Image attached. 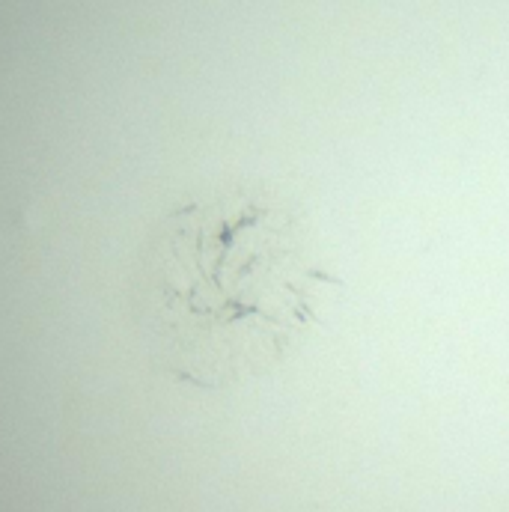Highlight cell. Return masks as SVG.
<instances>
[{
	"mask_svg": "<svg viewBox=\"0 0 509 512\" xmlns=\"http://www.w3.org/2000/svg\"><path fill=\"white\" fill-rule=\"evenodd\" d=\"M304 221L256 188L191 194L146 230L128 274L131 322L170 379L224 390L271 373L316 316Z\"/></svg>",
	"mask_w": 509,
	"mask_h": 512,
	"instance_id": "1",
	"label": "cell"
}]
</instances>
